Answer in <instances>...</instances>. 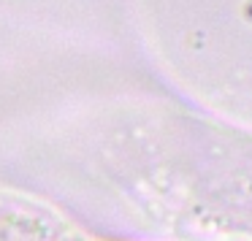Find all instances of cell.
Returning <instances> with one entry per match:
<instances>
[{
    "mask_svg": "<svg viewBox=\"0 0 252 241\" xmlns=\"http://www.w3.org/2000/svg\"><path fill=\"white\" fill-rule=\"evenodd\" d=\"M158 55L212 82L252 84V0H138Z\"/></svg>",
    "mask_w": 252,
    "mask_h": 241,
    "instance_id": "cell-1",
    "label": "cell"
}]
</instances>
